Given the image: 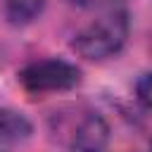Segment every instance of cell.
Segmentation results:
<instances>
[{
  "label": "cell",
  "mask_w": 152,
  "mask_h": 152,
  "mask_svg": "<svg viewBox=\"0 0 152 152\" xmlns=\"http://www.w3.org/2000/svg\"><path fill=\"white\" fill-rule=\"evenodd\" d=\"M128 36V14L112 5L74 36V50L86 59H107L121 50Z\"/></svg>",
  "instance_id": "cell-1"
},
{
  "label": "cell",
  "mask_w": 152,
  "mask_h": 152,
  "mask_svg": "<svg viewBox=\"0 0 152 152\" xmlns=\"http://www.w3.org/2000/svg\"><path fill=\"white\" fill-rule=\"evenodd\" d=\"M81 71L64 59H40L31 62L19 71V83L28 93H57L78 86Z\"/></svg>",
  "instance_id": "cell-2"
},
{
  "label": "cell",
  "mask_w": 152,
  "mask_h": 152,
  "mask_svg": "<svg viewBox=\"0 0 152 152\" xmlns=\"http://www.w3.org/2000/svg\"><path fill=\"white\" fill-rule=\"evenodd\" d=\"M66 135L74 152H104L109 142V126L97 112H81Z\"/></svg>",
  "instance_id": "cell-3"
},
{
  "label": "cell",
  "mask_w": 152,
  "mask_h": 152,
  "mask_svg": "<svg viewBox=\"0 0 152 152\" xmlns=\"http://www.w3.org/2000/svg\"><path fill=\"white\" fill-rule=\"evenodd\" d=\"M31 135V124L24 114L0 107V152H10L14 145Z\"/></svg>",
  "instance_id": "cell-4"
},
{
  "label": "cell",
  "mask_w": 152,
  "mask_h": 152,
  "mask_svg": "<svg viewBox=\"0 0 152 152\" xmlns=\"http://www.w3.org/2000/svg\"><path fill=\"white\" fill-rule=\"evenodd\" d=\"M45 7V0H5V12L12 24H28Z\"/></svg>",
  "instance_id": "cell-5"
},
{
  "label": "cell",
  "mask_w": 152,
  "mask_h": 152,
  "mask_svg": "<svg viewBox=\"0 0 152 152\" xmlns=\"http://www.w3.org/2000/svg\"><path fill=\"white\" fill-rule=\"evenodd\" d=\"M135 93H138V100H140L147 109H152V74H145V76L138 81Z\"/></svg>",
  "instance_id": "cell-6"
},
{
  "label": "cell",
  "mask_w": 152,
  "mask_h": 152,
  "mask_svg": "<svg viewBox=\"0 0 152 152\" xmlns=\"http://www.w3.org/2000/svg\"><path fill=\"white\" fill-rule=\"evenodd\" d=\"M69 2H74V5H86L88 0H69Z\"/></svg>",
  "instance_id": "cell-7"
}]
</instances>
